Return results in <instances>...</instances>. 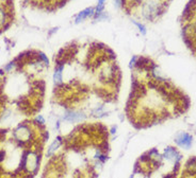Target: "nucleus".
<instances>
[{
	"label": "nucleus",
	"instance_id": "obj_1",
	"mask_svg": "<svg viewBox=\"0 0 196 178\" xmlns=\"http://www.w3.org/2000/svg\"><path fill=\"white\" fill-rule=\"evenodd\" d=\"M164 11H165V7L160 6L154 1L146 2L142 7V14H143V17L146 18L147 20H154L156 17L163 14Z\"/></svg>",
	"mask_w": 196,
	"mask_h": 178
},
{
	"label": "nucleus",
	"instance_id": "obj_2",
	"mask_svg": "<svg viewBox=\"0 0 196 178\" xmlns=\"http://www.w3.org/2000/svg\"><path fill=\"white\" fill-rule=\"evenodd\" d=\"M175 142L178 146L184 148V149H189L191 146H192V142H193V137L188 133H184V131H181L176 136L175 138Z\"/></svg>",
	"mask_w": 196,
	"mask_h": 178
},
{
	"label": "nucleus",
	"instance_id": "obj_3",
	"mask_svg": "<svg viewBox=\"0 0 196 178\" xmlns=\"http://www.w3.org/2000/svg\"><path fill=\"white\" fill-rule=\"evenodd\" d=\"M64 121H67L69 123H76V122H81L86 119V115L82 112H76V110H68L66 112L65 116H64Z\"/></svg>",
	"mask_w": 196,
	"mask_h": 178
},
{
	"label": "nucleus",
	"instance_id": "obj_4",
	"mask_svg": "<svg viewBox=\"0 0 196 178\" xmlns=\"http://www.w3.org/2000/svg\"><path fill=\"white\" fill-rule=\"evenodd\" d=\"M163 157L167 160H173L175 163H179L182 159V156L179 154V152L175 148H172V146H169V148L164 149Z\"/></svg>",
	"mask_w": 196,
	"mask_h": 178
},
{
	"label": "nucleus",
	"instance_id": "obj_5",
	"mask_svg": "<svg viewBox=\"0 0 196 178\" xmlns=\"http://www.w3.org/2000/svg\"><path fill=\"white\" fill-rule=\"evenodd\" d=\"M94 14H95V7H86V10L78 13V15L75 18V22L76 24H80V22L83 21L86 18L94 16Z\"/></svg>",
	"mask_w": 196,
	"mask_h": 178
},
{
	"label": "nucleus",
	"instance_id": "obj_6",
	"mask_svg": "<svg viewBox=\"0 0 196 178\" xmlns=\"http://www.w3.org/2000/svg\"><path fill=\"white\" fill-rule=\"evenodd\" d=\"M64 69V64H56V67L55 69V73H53V82H55L56 86H61L63 85V77H62V73H63Z\"/></svg>",
	"mask_w": 196,
	"mask_h": 178
},
{
	"label": "nucleus",
	"instance_id": "obj_7",
	"mask_svg": "<svg viewBox=\"0 0 196 178\" xmlns=\"http://www.w3.org/2000/svg\"><path fill=\"white\" fill-rule=\"evenodd\" d=\"M62 142H63V138L59 136L58 138H56V140L50 144V146L48 148L47 154H46V155H47V157H51V156H52V155L56 153V149H58L62 145Z\"/></svg>",
	"mask_w": 196,
	"mask_h": 178
},
{
	"label": "nucleus",
	"instance_id": "obj_8",
	"mask_svg": "<svg viewBox=\"0 0 196 178\" xmlns=\"http://www.w3.org/2000/svg\"><path fill=\"white\" fill-rule=\"evenodd\" d=\"M6 19H7V13L4 12V10L2 7H0V27L6 24Z\"/></svg>",
	"mask_w": 196,
	"mask_h": 178
},
{
	"label": "nucleus",
	"instance_id": "obj_9",
	"mask_svg": "<svg viewBox=\"0 0 196 178\" xmlns=\"http://www.w3.org/2000/svg\"><path fill=\"white\" fill-rule=\"evenodd\" d=\"M133 24H135V25H136V27L139 28V31H140L142 34H143V35L146 34V27L143 24H140V22H138V21H133Z\"/></svg>",
	"mask_w": 196,
	"mask_h": 178
},
{
	"label": "nucleus",
	"instance_id": "obj_10",
	"mask_svg": "<svg viewBox=\"0 0 196 178\" xmlns=\"http://www.w3.org/2000/svg\"><path fill=\"white\" fill-rule=\"evenodd\" d=\"M37 56L40 57V59L43 62V63H45L46 65H48V58H47V56H46L45 54H44V53H38Z\"/></svg>",
	"mask_w": 196,
	"mask_h": 178
},
{
	"label": "nucleus",
	"instance_id": "obj_11",
	"mask_svg": "<svg viewBox=\"0 0 196 178\" xmlns=\"http://www.w3.org/2000/svg\"><path fill=\"white\" fill-rule=\"evenodd\" d=\"M35 122H38L37 124H42V125H44L45 124V119H44L42 116H40L38 115L37 118H35Z\"/></svg>",
	"mask_w": 196,
	"mask_h": 178
},
{
	"label": "nucleus",
	"instance_id": "obj_12",
	"mask_svg": "<svg viewBox=\"0 0 196 178\" xmlns=\"http://www.w3.org/2000/svg\"><path fill=\"white\" fill-rule=\"evenodd\" d=\"M136 61H138V56H133V57L131 58V61H130V65H129V67H130V68H133V67H135Z\"/></svg>",
	"mask_w": 196,
	"mask_h": 178
},
{
	"label": "nucleus",
	"instance_id": "obj_13",
	"mask_svg": "<svg viewBox=\"0 0 196 178\" xmlns=\"http://www.w3.org/2000/svg\"><path fill=\"white\" fill-rule=\"evenodd\" d=\"M114 1H115V6L117 7H124V0H114Z\"/></svg>",
	"mask_w": 196,
	"mask_h": 178
},
{
	"label": "nucleus",
	"instance_id": "obj_14",
	"mask_svg": "<svg viewBox=\"0 0 196 178\" xmlns=\"http://www.w3.org/2000/svg\"><path fill=\"white\" fill-rule=\"evenodd\" d=\"M133 2H138V3H140V2H142L143 0H132Z\"/></svg>",
	"mask_w": 196,
	"mask_h": 178
},
{
	"label": "nucleus",
	"instance_id": "obj_15",
	"mask_svg": "<svg viewBox=\"0 0 196 178\" xmlns=\"http://www.w3.org/2000/svg\"><path fill=\"white\" fill-rule=\"evenodd\" d=\"M129 178H135V175H133V174H132V175H131V176H130V177H129Z\"/></svg>",
	"mask_w": 196,
	"mask_h": 178
}]
</instances>
